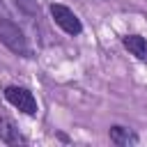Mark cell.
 <instances>
[{"label": "cell", "instance_id": "3957f363", "mask_svg": "<svg viewBox=\"0 0 147 147\" xmlns=\"http://www.w3.org/2000/svg\"><path fill=\"white\" fill-rule=\"evenodd\" d=\"M51 16H53L55 25H57L62 32H67L69 37H78V34L83 32V21L78 18V14H76L71 7L60 5V2H53V5H51Z\"/></svg>", "mask_w": 147, "mask_h": 147}, {"label": "cell", "instance_id": "5b68a950", "mask_svg": "<svg viewBox=\"0 0 147 147\" xmlns=\"http://www.w3.org/2000/svg\"><path fill=\"white\" fill-rule=\"evenodd\" d=\"M0 142H5V145H25L28 142L25 136L18 131V126L5 115H0Z\"/></svg>", "mask_w": 147, "mask_h": 147}, {"label": "cell", "instance_id": "6da1fadb", "mask_svg": "<svg viewBox=\"0 0 147 147\" xmlns=\"http://www.w3.org/2000/svg\"><path fill=\"white\" fill-rule=\"evenodd\" d=\"M0 44L18 57H32V48L25 32L7 16H0Z\"/></svg>", "mask_w": 147, "mask_h": 147}, {"label": "cell", "instance_id": "7a4b0ae2", "mask_svg": "<svg viewBox=\"0 0 147 147\" xmlns=\"http://www.w3.org/2000/svg\"><path fill=\"white\" fill-rule=\"evenodd\" d=\"M2 94H5V99H7L14 108H18L23 115L34 117V115L39 113V103H37L34 94H32L28 87H23V85H7V87L2 90Z\"/></svg>", "mask_w": 147, "mask_h": 147}, {"label": "cell", "instance_id": "277c9868", "mask_svg": "<svg viewBox=\"0 0 147 147\" xmlns=\"http://www.w3.org/2000/svg\"><path fill=\"white\" fill-rule=\"evenodd\" d=\"M108 138H110V142L113 145H117V147H129V145H138V133L133 131V129H129V126H122V124H113L110 129H108Z\"/></svg>", "mask_w": 147, "mask_h": 147}, {"label": "cell", "instance_id": "ba28073f", "mask_svg": "<svg viewBox=\"0 0 147 147\" xmlns=\"http://www.w3.org/2000/svg\"><path fill=\"white\" fill-rule=\"evenodd\" d=\"M55 136H57V140H62V142H71V140H69V136H67V133H55Z\"/></svg>", "mask_w": 147, "mask_h": 147}, {"label": "cell", "instance_id": "8992f818", "mask_svg": "<svg viewBox=\"0 0 147 147\" xmlns=\"http://www.w3.org/2000/svg\"><path fill=\"white\" fill-rule=\"evenodd\" d=\"M122 46L140 62H147V37L142 34H124L122 37Z\"/></svg>", "mask_w": 147, "mask_h": 147}, {"label": "cell", "instance_id": "52a82bcc", "mask_svg": "<svg viewBox=\"0 0 147 147\" xmlns=\"http://www.w3.org/2000/svg\"><path fill=\"white\" fill-rule=\"evenodd\" d=\"M25 16H39V0H14Z\"/></svg>", "mask_w": 147, "mask_h": 147}]
</instances>
